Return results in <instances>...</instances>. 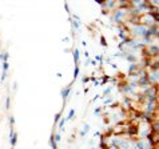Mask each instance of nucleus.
<instances>
[{
    "instance_id": "f257e3e1",
    "label": "nucleus",
    "mask_w": 159,
    "mask_h": 149,
    "mask_svg": "<svg viewBox=\"0 0 159 149\" xmlns=\"http://www.w3.org/2000/svg\"><path fill=\"white\" fill-rule=\"evenodd\" d=\"M16 141H18V134L12 133V139H11V144H12V147H15V145H16Z\"/></svg>"
},
{
    "instance_id": "f03ea898",
    "label": "nucleus",
    "mask_w": 159,
    "mask_h": 149,
    "mask_svg": "<svg viewBox=\"0 0 159 149\" xmlns=\"http://www.w3.org/2000/svg\"><path fill=\"white\" fill-rule=\"evenodd\" d=\"M68 93H70V88H66V89H62V95H63L64 99H67Z\"/></svg>"
},
{
    "instance_id": "7ed1b4c3",
    "label": "nucleus",
    "mask_w": 159,
    "mask_h": 149,
    "mask_svg": "<svg viewBox=\"0 0 159 149\" xmlns=\"http://www.w3.org/2000/svg\"><path fill=\"white\" fill-rule=\"evenodd\" d=\"M90 131V125H84V129H83V131H82V134H83V136H84V134H86L87 133V132H88Z\"/></svg>"
},
{
    "instance_id": "20e7f679",
    "label": "nucleus",
    "mask_w": 159,
    "mask_h": 149,
    "mask_svg": "<svg viewBox=\"0 0 159 149\" xmlns=\"http://www.w3.org/2000/svg\"><path fill=\"white\" fill-rule=\"evenodd\" d=\"M74 57H75V61L78 63V60H79V51L78 49H75V52H74Z\"/></svg>"
},
{
    "instance_id": "39448f33",
    "label": "nucleus",
    "mask_w": 159,
    "mask_h": 149,
    "mask_svg": "<svg viewBox=\"0 0 159 149\" xmlns=\"http://www.w3.org/2000/svg\"><path fill=\"white\" fill-rule=\"evenodd\" d=\"M74 114H75V111H74V109H71V111H70V114H68V117H67V120H68V119H72Z\"/></svg>"
},
{
    "instance_id": "423d86ee",
    "label": "nucleus",
    "mask_w": 159,
    "mask_h": 149,
    "mask_svg": "<svg viewBox=\"0 0 159 149\" xmlns=\"http://www.w3.org/2000/svg\"><path fill=\"white\" fill-rule=\"evenodd\" d=\"M60 140H62L60 139V134H56V136H55V141L56 142H60Z\"/></svg>"
},
{
    "instance_id": "0eeeda50",
    "label": "nucleus",
    "mask_w": 159,
    "mask_h": 149,
    "mask_svg": "<svg viewBox=\"0 0 159 149\" xmlns=\"http://www.w3.org/2000/svg\"><path fill=\"white\" fill-rule=\"evenodd\" d=\"M79 75V68H78V67H76V68H75V75H74V76H75V77H76V76H78Z\"/></svg>"
},
{
    "instance_id": "6e6552de",
    "label": "nucleus",
    "mask_w": 159,
    "mask_h": 149,
    "mask_svg": "<svg viewBox=\"0 0 159 149\" xmlns=\"http://www.w3.org/2000/svg\"><path fill=\"white\" fill-rule=\"evenodd\" d=\"M72 24H74V25H75V27H76V28H78V27H79V23H76V21H72Z\"/></svg>"
},
{
    "instance_id": "1a4fd4ad",
    "label": "nucleus",
    "mask_w": 159,
    "mask_h": 149,
    "mask_svg": "<svg viewBox=\"0 0 159 149\" xmlns=\"http://www.w3.org/2000/svg\"><path fill=\"white\" fill-rule=\"evenodd\" d=\"M92 149H96V148H92Z\"/></svg>"
},
{
    "instance_id": "9d476101",
    "label": "nucleus",
    "mask_w": 159,
    "mask_h": 149,
    "mask_svg": "<svg viewBox=\"0 0 159 149\" xmlns=\"http://www.w3.org/2000/svg\"><path fill=\"white\" fill-rule=\"evenodd\" d=\"M11 149H13V148H11Z\"/></svg>"
}]
</instances>
